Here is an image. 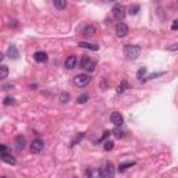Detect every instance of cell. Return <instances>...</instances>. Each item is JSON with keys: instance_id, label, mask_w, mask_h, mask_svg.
<instances>
[{"instance_id": "cell-1", "label": "cell", "mask_w": 178, "mask_h": 178, "mask_svg": "<svg viewBox=\"0 0 178 178\" xmlns=\"http://www.w3.org/2000/svg\"><path fill=\"white\" fill-rule=\"evenodd\" d=\"M114 166L110 162L103 163V166L99 168V178H113L114 177Z\"/></svg>"}, {"instance_id": "cell-2", "label": "cell", "mask_w": 178, "mask_h": 178, "mask_svg": "<svg viewBox=\"0 0 178 178\" xmlns=\"http://www.w3.org/2000/svg\"><path fill=\"white\" fill-rule=\"evenodd\" d=\"M141 54V47L136 44H127L125 46V56L129 60H136Z\"/></svg>"}, {"instance_id": "cell-3", "label": "cell", "mask_w": 178, "mask_h": 178, "mask_svg": "<svg viewBox=\"0 0 178 178\" xmlns=\"http://www.w3.org/2000/svg\"><path fill=\"white\" fill-rule=\"evenodd\" d=\"M91 75L89 74H78V75H75L74 77V79H73V84L75 85V87H79V88H82V87H87V85L91 82Z\"/></svg>"}, {"instance_id": "cell-4", "label": "cell", "mask_w": 178, "mask_h": 178, "mask_svg": "<svg viewBox=\"0 0 178 178\" xmlns=\"http://www.w3.org/2000/svg\"><path fill=\"white\" fill-rule=\"evenodd\" d=\"M79 66H81V68L87 70L88 73H92V71H95V68H96V61L89 59L88 56H84V57L81 59V61H79Z\"/></svg>"}, {"instance_id": "cell-5", "label": "cell", "mask_w": 178, "mask_h": 178, "mask_svg": "<svg viewBox=\"0 0 178 178\" xmlns=\"http://www.w3.org/2000/svg\"><path fill=\"white\" fill-rule=\"evenodd\" d=\"M125 7H124L123 4H120V3H117V4H114V7H113V10H111V13H113V17L114 18H117V20H123L124 17H125Z\"/></svg>"}, {"instance_id": "cell-6", "label": "cell", "mask_w": 178, "mask_h": 178, "mask_svg": "<svg viewBox=\"0 0 178 178\" xmlns=\"http://www.w3.org/2000/svg\"><path fill=\"white\" fill-rule=\"evenodd\" d=\"M44 148V142L40 138H36L31 142V152L32 153H40Z\"/></svg>"}, {"instance_id": "cell-7", "label": "cell", "mask_w": 178, "mask_h": 178, "mask_svg": "<svg viewBox=\"0 0 178 178\" xmlns=\"http://www.w3.org/2000/svg\"><path fill=\"white\" fill-rule=\"evenodd\" d=\"M115 34H117L118 38H124L128 35V26H127V24L124 22H118L117 26H115Z\"/></svg>"}, {"instance_id": "cell-8", "label": "cell", "mask_w": 178, "mask_h": 178, "mask_svg": "<svg viewBox=\"0 0 178 178\" xmlns=\"http://www.w3.org/2000/svg\"><path fill=\"white\" fill-rule=\"evenodd\" d=\"M110 120H111V123L114 124L115 127H120V125H123V123H124V118H123V115H121L118 111L111 113V117H110Z\"/></svg>"}, {"instance_id": "cell-9", "label": "cell", "mask_w": 178, "mask_h": 178, "mask_svg": "<svg viewBox=\"0 0 178 178\" xmlns=\"http://www.w3.org/2000/svg\"><path fill=\"white\" fill-rule=\"evenodd\" d=\"M77 64H78V59H77V56H70V57H67L64 66H66L67 70H74V68L77 67Z\"/></svg>"}, {"instance_id": "cell-10", "label": "cell", "mask_w": 178, "mask_h": 178, "mask_svg": "<svg viewBox=\"0 0 178 178\" xmlns=\"http://www.w3.org/2000/svg\"><path fill=\"white\" fill-rule=\"evenodd\" d=\"M14 145H16V149L18 150V152H21L24 148H25V138H24L21 134L16 136V142H14Z\"/></svg>"}, {"instance_id": "cell-11", "label": "cell", "mask_w": 178, "mask_h": 178, "mask_svg": "<svg viewBox=\"0 0 178 178\" xmlns=\"http://www.w3.org/2000/svg\"><path fill=\"white\" fill-rule=\"evenodd\" d=\"M7 56L10 59H13V60H16V59H18V49H17L14 44H11V46H8V49H7Z\"/></svg>"}, {"instance_id": "cell-12", "label": "cell", "mask_w": 178, "mask_h": 178, "mask_svg": "<svg viewBox=\"0 0 178 178\" xmlns=\"http://www.w3.org/2000/svg\"><path fill=\"white\" fill-rule=\"evenodd\" d=\"M2 160H3L4 163H7V164H11V166L16 164V163H17L16 157L11 156L10 153H3V155H2Z\"/></svg>"}, {"instance_id": "cell-13", "label": "cell", "mask_w": 178, "mask_h": 178, "mask_svg": "<svg viewBox=\"0 0 178 178\" xmlns=\"http://www.w3.org/2000/svg\"><path fill=\"white\" fill-rule=\"evenodd\" d=\"M34 59L38 61V63H46L47 61V54L44 52H36L34 54Z\"/></svg>"}, {"instance_id": "cell-14", "label": "cell", "mask_w": 178, "mask_h": 178, "mask_svg": "<svg viewBox=\"0 0 178 178\" xmlns=\"http://www.w3.org/2000/svg\"><path fill=\"white\" fill-rule=\"evenodd\" d=\"M79 47H82V49H89V50H99V46L95 43H88V42H79L78 43Z\"/></svg>"}, {"instance_id": "cell-15", "label": "cell", "mask_w": 178, "mask_h": 178, "mask_svg": "<svg viewBox=\"0 0 178 178\" xmlns=\"http://www.w3.org/2000/svg\"><path fill=\"white\" fill-rule=\"evenodd\" d=\"M82 34L85 35V36H93L95 34H96V29H95V26L93 25H87L84 28V32H82Z\"/></svg>"}, {"instance_id": "cell-16", "label": "cell", "mask_w": 178, "mask_h": 178, "mask_svg": "<svg viewBox=\"0 0 178 178\" xmlns=\"http://www.w3.org/2000/svg\"><path fill=\"white\" fill-rule=\"evenodd\" d=\"M135 166V162H128V163H121L120 166H118V171H125L127 168H129V167H134Z\"/></svg>"}, {"instance_id": "cell-17", "label": "cell", "mask_w": 178, "mask_h": 178, "mask_svg": "<svg viewBox=\"0 0 178 178\" xmlns=\"http://www.w3.org/2000/svg\"><path fill=\"white\" fill-rule=\"evenodd\" d=\"M54 7L56 8H59V10H64V8L67 7V2L66 0H54Z\"/></svg>"}, {"instance_id": "cell-18", "label": "cell", "mask_w": 178, "mask_h": 178, "mask_svg": "<svg viewBox=\"0 0 178 178\" xmlns=\"http://www.w3.org/2000/svg\"><path fill=\"white\" fill-rule=\"evenodd\" d=\"M7 75H8V67L3 64V66L0 67V78L4 79V78H7Z\"/></svg>"}, {"instance_id": "cell-19", "label": "cell", "mask_w": 178, "mask_h": 178, "mask_svg": "<svg viewBox=\"0 0 178 178\" xmlns=\"http://www.w3.org/2000/svg\"><path fill=\"white\" fill-rule=\"evenodd\" d=\"M14 103H16V100H14V97H11V96H6L4 100H3V105L4 106H13Z\"/></svg>"}, {"instance_id": "cell-20", "label": "cell", "mask_w": 178, "mask_h": 178, "mask_svg": "<svg viewBox=\"0 0 178 178\" xmlns=\"http://www.w3.org/2000/svg\"><path fill=\"white\" fill-rule=\"evenodd\" d=\"M127 88H128V82H127V81H123L120 85H118V88H117V93H123V92L125 91Z\"/></svg>"}, {"instance_id": "cell-21", "label": "cell", "mask_w": 178, "mask_h": 178, "mask_svg": "<svg viewBox=\"0 0 178 178\" xmlns=\"http://www.w3.org/2000/svg\"><path fill=\"white\" fill-rule=\"evenodd\" d=\"M113 148H114V142H113V141H106V142H105V145H103V149H105L106 152L111 150Z\"/></svg>"}, {"instance_id": "cell-22", "label": "cell", "mask_w": 178, "mask_h": 178, "mask_svg": "<svg viewBox=\"0 0 178 178\" xmlns=\"http://www.w3.org/2000/svg\"><path fill=\"white\" fill-rule=\"evenodd\" d=\"M89 99V95L87 93H84V95H81V96H78V99H77V102L79 103V105H84V103H87V100Z\"/></svg>"}, {"instance_id": "cell-23", "label": "cell", "mask_w": 178, "mask_h": 178, "mask_svg": "<svg viewBox=\"0 0 178 178\" xmlns=\"http://www.w3.org/2000/svg\"><path fill=\"white\" fill-rule=\"evenodd\" d=\"M60 100H61V103H67L68 100H70V93H67V92H63V93L60 95Z\"/></svg>"}, {"instance_id": "cell-24", "label": "cell", "mask_w": 178, "mask_h": 178, "mask_svg": "<svg viewBox=\"0 0 178 178\" xmlns=\"http://www.w3.org/2000/svg\"><path fill=\"white\" fill-rule=\"evenodd\" d=\"M113 134H114V136H115L117 139H121V138L124 136V131H121L120 128H115L114 131H113Z\"/></svg>"}, {"instance_id": "cell-25", "label": "cell", "mask_w": 178, "mask_h": 178, "mask_svg": "<svg viewBox=\"0 0 178 178\" xmlns=\"http://www.w3.org/2000/svg\"><path fill=\"white\" fill-rule=\"evenodd\" d=\"M138 10H139V6L138 4H132V6H129V11H128V13L131 14V16H134V14L138 13Z\"/></svg>"}, {"instance_id": "cell-26", "label": "cell", "mask_w": 178, "mask_h": 178, "mask_svg": "<svg viewBox=\"0 0 178 178\" xmlns=\"http://www.w3.org/2000/svg\"><path fill=\"white\" fill-rule=\"evenodd\" d=\"M145 74H146V67H141V68L138 70V74H136V77H138V78H142Z\"/></svg>"}, {"instance_id": "cell-27", "label": "cell", "mask_w": 178, "mask_h": 178, "mask_svg": "<svg viewBox=\"0 0 178 178\" xmlns=\"http://www.w3.org/2000/svg\"><path fill=\"white\" fill-rule=\"evenodd\" d=\"M171 29L173 31H178V20H174L173 24H171Z\"/></svg>"}, {"instance_id": "cell-28", "label": "cell", "mask_w": 178, "mask_h": 178, "mask_svg": "<svg viewBox=\"0 0 178 178\" xmlns=\"http://www.w3.org/2000/svg\"><path fill=\"white\" fill-rule=\"evenodd\" d=\"M109 135H110V132H109V131H106V132H105V135H103V136H102V138H100V142H103V141H105V139H106V138H107V136H109Z\"/></svg>"}, {"instance_id": "cell-29", "label": "cell", "mask_w": 178, "mask_h": 178, "mask_svg": "<svg viewBox=\"0 0 178 178\" xmlns=\"http://www.w3.org/2000/svg\"><path fill=\"white\" fill-rule=\"evenodd\" d=\"M177 49H178V43H176L174 46H170V47H168V50H177Z\"/></svg>"}, {"instance_id": "cell-30", "label": "cell", "mask_w": 178, "mask_h": 178, "mask_svg": "<svg viewBox=\"0 0 178 178\" xmlns=\"http://www.w3.org/2000/svg\"><path fill=\"white\" fill-rule=\"evenodd\" d=\"M3 153H7V148H6V145H2V155Z\"/></svg>"}, {"instance_id": "cell-31", "label": "cell", "mask_w": 178, "mask_h": 178, "mask_svg": "<svg viewBox=\"0 0 178 178\" xmlns=\"http://www.w3.org/2000/svg\"><path fill=\"white\" fill-rule=\"evenodd\" d=\"M2 178H7V177H2Z\"/></svg>"}]
</instances>
